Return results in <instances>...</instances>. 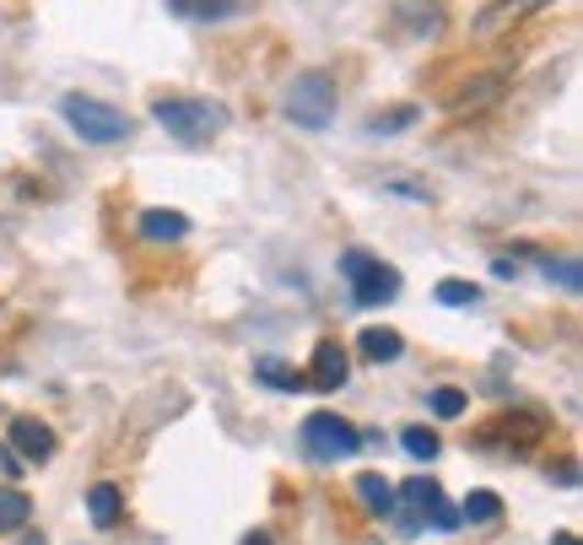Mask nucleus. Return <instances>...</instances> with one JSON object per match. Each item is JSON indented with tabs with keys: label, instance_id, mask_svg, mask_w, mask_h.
Masks as SVG:
<instances>
[{
	"label": "nucleus",
	"instance_id": "nucleus-1",
	"mask_svg": "<svg viewBox=\"0 0 583 545\" xmlns=\"http://www.w3.org/2000/svg\"><path fill=\"white\" fill-rule=\"evenodd\" d=\"M152 114H157V125L168 136L184 140V146H205L211 136L227 130V109L222 103H205V98H157Z\"/></svg>",
	"mask_w": 583,
	"mask_h": 545
},
{
	"label": "nucleus",
	"instance_id": "nucleus-2",
	"mask_svg": "<svg viewBox=\"0 0 583 545\" xmlns=\"http://www.w3.org/2000/svg\"><path fill=\"white\" fill-rule=\"evenodd\" d=\"M287 120L303 130H324L335 120V76L329 70H303L287 87Z\"/></svg>",
	"mask_w": 583,
	"mask_h": 545
},
{
	"label": "nucleus",
	"instance_id": "nucleus-3",
	"mask_svg": "<svg viewBox=\"0 0 583 545\" xmlns=\"http://www.w3.org/2000/svg\"><path fill=\"white\" fill-rule=\"evenodd\" d=\"M340 275H346V286H351V297H357L362 308H384L389 297L400 292L394 265H384V260L368 254V249H346V254H340Z\"/></svg>",
	"mask_w": 583,
	"mask_h": 545
},
{
	"label": "nucleus",
	"instance_id": "nucleus-4",
	"mask_svg": "<svg viewBox=\"0 0 583 545\" xmlns=\"http://www.w3.org/2000/svg\"><path fill=\"white\" fill-rule=\"evenodd\" d=\"M60 114H65V125H70L81 140H92V146H109V140L130 136V120L114 109V103H98V98H81V92L60 98Z\"/></svg>",
	"mask_w": 583,
	"mask_h": 545
},
{
	"label": "nucleus",
	"instance_id": "nucleus-5",
	"mask_svg": "<svg viewBox=\"0 0 583 545\" xmlns=\"http://www.w3.org/2000/svg\"><path fill=\"white\" fill-rule=\"evenodd\" d=\"M303 449H309L314 459H346V454L362 449V432H357L351 421H340L335 410H314V416L303 421Z\"/></svg>",
	"mask_w": 583,
	"mask_h": 545
},
{
	"label": "nucleus",
	"instance_id": "nucleus-6",
	"mask_svg": "<svg viewBox=\"0 0 583 545\" xmlns=\"http://www.w3.org/2000/svg\"><path fill=\"white\" fill-rule=\"evenodd\" d=\"M5 449H16L22 465H49V459H55V427H44L38 416H16Z\"/></svg>",
	"mask_w": 583,
	"mask_h": 545
},
{
	"label": "nucleus",
	"instance_id": "nucleus-7",
	"mask_svg": "<svg viewBox=\"0 0 583 545\" xmlns=\"http://www.w3.org/2000/svg\"><path fill=\"white\" fill-rule=\"evenodd\" d=\"M481 438H486V443L508 438V449H514V454H524L529 443H540V438H546V416H535V410H508V416H503L497 427H486Z\"/></svg>",
	"mask_w": 583,
	"mask_h": 545
},
{
	"label": "nucleus",
	"instance_id": "nucleus-8",
	"mask_svg": "<svg viewBox=\"0 0 583 545\" xmlns=\"http://www.w3.org/2000/svg\"><path fill=\"white\" fill-rule=\"evenodd\" d=\"M346 373H351V367H346V345H340V341H319V345H314V367H309L303 378H309V389L335 395V389L346 384Z\"/></svg>",
	"mask_w": 583,
	"mask_h": 545
},
{
	"label": "nucleus",
	"instance_id": "nucleus-9",
	"mask_svg": "<svg viewBox=\"0 0 583 545\" xmlns=\"http://www.w3.org/2000/svg\"><path fill=\"white\" fill-rule=\"evenodd\" d=\"M190 232V216L184 211H141V238H152V243H179Z\"/></svg>",
	"mask_w": 583,
	"mask_h": 545
},
{
	"label": "nucleus",
	"instance_id": "nucleus-10",
	"mask_svg": "<svg viewBox=\"0 0 583 545\" xmlns=\"http://www.w3.org/2000/svg\"><path fill=\"white\" fill-rule=\"evenodd\" d=\"M87 513H92V524H98V530H114V524L125 519V491H120L114 480L92 486V491H87Z\"/></svg>",
	"mask_w": 583,
	"mask_h": 545
},
{
	"label": "nucleus",
	"instance_id": "nucleus-11",
	"mask_svg": "<svg viewBox=\"0 0 583 545\" xmlns=\"http://www.w3.org/2000/svg\"><path fill=\"white\" fill-rule=\"evenodd\" d=\"M535 5H551V0H497V5H486V11H481L475 33H481V38H492V33H503L508 22H518V16H524V11H535Z\"/></svg>",
	"mask_w": 583,
	"mask_h": 545
},
{
	"label": "nucleus",
	"instance_id": "nucleus-12",
	"mask_svg": "<svg viewBox=\"0 0 583 545\" xmlns=\"http://www.w3.org/2000/svg\"><path fill=\"white\" fill-rule=\"evenodd\" d=\"M168 11L184 22H227L238 16V0H168Z\"/></svg>",
	"mask_w": 583,
	"mask_h": 545
},
{
	"label": "nucleus",
	"instance_id": "nucleus-13",
	"mask_svg": "<svg viewBox=\"0 0 583 545\" xmlns=\"http://www.w3.org/2000/svg\"><path fill=\"white\" fill-rule=\"evenodd\" d=\"M357 351L368 356V362H394L405 341H400V330H384V325H368L362 336H357Z\"/></svg>",
	"mask_w": 583,
	"mask_h": 545
},
{
	"label": "nucleus",
	"instance_id": "nucleus-14",
	"mask_svg": "<svg viewBox=\"0 0 583 545\" xmlns=\"http://www.w3.org/2000/svg\"><path fill=\"white\" fill-rule=\"evenodd\" d=\"M351 491H357V502H362L368 513H394V486H389L379 470H362Z\"/></svg>",
	"mask_w": 583,
	"mask_h": 545
},
{
	"label": "nucleus",
	"instance_id": "nucleus-15",
	"mask_svg": "<svg viewBox=\"0 0 583 545\" xmlns=\"http://www.w3.org/2000/svg\"><path fill=\"white\" fill-rule=\"evenodd\" d=\"M27 519H33V497L16 486H0V535H16Z\"/></svg>",
	"mask_w": 583,
	"mask_h": 545
},
{
	"label": "nucleus",
	"instance_id": "nucleus-16",
	"mask_svg": "<svg viewBox=\"0 0 583 545\" xmlns=\"http://www.w3.org/2000/svg\"><path fill=\"white\" fill-rule=\"evenodd\" d=\"M503 87H508L503 76H475L470 87H459V92H453V109H486V103H497V98H503Z\"/></svg>",
	"mask_w": 583,
	"mask_h": 545
},
{
	"label": "nucleus",
	"instance_id": "nucleus-17",
	"mask_svg": "<svg viewBox=\"0 0 583 545\" xmlns=\"http://www.w3.org/2000/svg\"><path fill=\"white\" fill-rule=\"evenodd\" d=\"M400 497H405V508H411V513H433V508L444 502V486H438V480H427V476H411L405 486H400Z\"/></svg>",
	"mask_w": 583,
	"mask_h": 545
},
{
	"label": "nucleus",
	"instance_id": "nucleus-18",
	"mask_svg": "<svg viewBox=\"0 0 583 545\" xmlns=\"http://www.w3.org/2000/svg\"><path fill=\"white\" fill-rule=\"evenodd\" d=\"M416 103H405V109H389V114H368L362 120V136H394V130H405V125H416Z\"/></svg>",
	"mask_w": 583,
	"mask_h": 545
},
{
	"label": "nucleus",
	"instance_id": "nucleus-19",
	"mask_svg": "<svg viewBox=\"0 0 583 545\" xmlns=\"http://www.w3.org/2000/svg\"><path fill=\"white\" fill-rule=\"evenodd\" d=\"M255 378L265 384V389H287V395L309 389V378H303V373H292V367H281L276 356H270V362H259V367H255Z\"/></svg>",
	"mask_w": 583,
	"mask_h": 545
},
{
	"label": "nucleus",
	"instance_id": "nucleus-20",
	"mask_svg": "<svg viewBox=\"0 0 583 545\" xmlns=\"http://www.w3.org/2000/svg\"><path fill=\"white\" fill-rule=\"evenodd\" d=\"M459 519H470V524H497V519H503V497H492V491H470L464 508H459Z\"/></svg>",
	"mask_w": 583,
	"mask_h": 545
},
{
	"label": "nucleus",
	"instance_id": "nucleus-21",
	"mask_svg": "<svg viewBox=\"0 0 583 545\" xmlns=\"http://www.w3.org/2000/svg\"><path fill=\"white\" fill-rule=\"evenodd\" d=\"M400 443H405V454H411V459H438V449H444L433 427H405V432H400Z\"/></svg>",
	"mask_w": 583,
	"mask_h": 545
},
{
	"label": "nucleus",
	"instance_id": "nucleus-22",
	"mask_svg": "<svg viewBox=\"0 0 583 545\" xmlns=\"http://www.w3.org/2000/svg\"><path fill=\"white\" fill-rule=\"evenodd\" d=\"M438 303L444 308H475L481 303V286L475 281H438Z\"/></svg>",
	"mask_w": 583,
	"mask_h": 545
},
{
	"label": "nucleus",
	"instance_id": "nucleus-23",
	"mask_svg": "<svg viewBox=\"0 0 583 545\" xmlns=\"http://www.w3.org/2000/svg\"><path fill=\"white\" fill-rule=\"evenodd\" d=\"M427 406H433V416H438V421H453V416H464V406H470V400H464V389L444 384V389H433V395H427Z\"/></svg>",
	"mask_w": 583,
	"mask_h": 545
},
{
	"label": "nucleus",
	"instance_id": "nucleus-24",
	"mask_svg": "<svg viewBox=\"0 0 583 545\" xmlns=\"http://www.w3.org/2000/svg\"><path fill=\"white\" fill-rule=\"evenodd\" d=\"M427 519H433L438 530H453V524H459V508H449V502H438V508H433Z\"/></svg>",
	"mask_w": 583,
	"mask_h": 545
},
{
	"label": "nucleus",
	"instance_id": "nucleus-25",
	"mask_svg": "<svg viewBox=\"0 0 583 545\" xmlns=\"http://www.w3.org/2000/svg\"><path fill=\"white\" fill-rule=\"evenodd\" d=\"M562 476V486H573V480H579V465H573V459H568V465H562V470H551V480Z\"/></svg>",
	"mask_w": 583,
	"mask_h": 545
},
{
	"label": "nucleus",
	"instance_id": "nucleus-26",
	"mask_svg": "<svg viewBox=\"0 0 583 545\" xmlns=\"http://www.w3.org/2000/svg\"><path fill=\"white\" fill-rule=\"evenodd\" d=\"M244 545H276V541H270L265 530H255V535H249V541H244Z\"/></svg>",
	"mask_w": 583,
	"mask_h": 545
},
{
	"label": "nucleus",
	"instance_id": "nucleus-27",
	"mask_svg": "<svg viewBox=\"0 0 583 545\" xmlns=\"http://www.w3.org/2000/svg\"><path fill=\"white\" fill-rule=\"evenodd\" d=\"M551 545H579V535H573V530H562V535H557Z\"/></svg>",
	"mask_w": 583,
	"mask_h": 545
}]
</instances>
